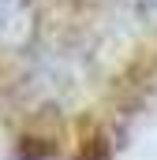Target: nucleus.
<instances>
[{
	"label": "nucleus",
	"mask_w": 157,
	"mask_h": 160,
	"mask_svg": "<svg viewBox=\"0 0 157 160\" xmlns=\"http://www.w3.org/2000/svg\"><path fill=\"white\" fill-rule=\"evenodd\" d=\"M30 30L26 0H0V45H15Z\"/></svg>",
	"instance_id": "obj_1"
}]
</instances>
